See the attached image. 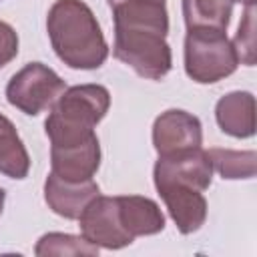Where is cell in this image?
<instances>
[{
    "mask_svg": "<svg viewBox=\"0 0 257 257\" xmlns=\"http://www.w3.org/2000/svg\"><path fill=\"white\" fill-rule=\"evenodd\" d=\"M114 20L112 54L139 76L161 80L173 68L167 0H106Z\"/></svg>",
    "mask_w": 257,
    "mask_h": 257,
    "instance_id": "6da1fadb",
    "label": "cell"
},
{
    "mask_svg": "<svg viewBox=\"0 0 257 257\" xmlns=\"http://www.w3.org/2000/svg\"><path fill=\"white\" fill-rule=\"evenodd\" d=\"M46 32L54 54L68 68L94 70L108 56L102 28L82 0H56L46 16Z\"/></svg>",
    "mask_w": 257,
    "mask_h": 257,
    "instance_id": "7a4b0ae2",
    "label": "cell"
},
{
    "mask_svg": "<svg viewBox=\"0 0 257 257\" xmlns=\"http://www.w3.org/2000/svg\"><path fill=\"white\" fill-rule=\"evenodd\" d=\"M183 54L187 76L199 84H215L239 66L233 40L221 30H187Z\"/></svg>",
    "mask_w": 257,
    "mask_h": 257,
    "instance_id": "3957f363",
    "label": "cell"
},
{
    "mask_svg": "<svg viewBox=\"0 0 257 257\" xmlns=\"http://www.w3.org/2000/svg\"><path fill=\"white\" fill-rule=\"evenodd\" d=\"M66 82L46 64L28 62L6 84V100L28 116H36L58 100Z\"/></svg>",
    "mask_w": 257,
    "mask_h": 257,
    "instance_id": "277c9868",
    "label": "cell"
},
{
    "mask_svg": "<svg viewBox=\"0 0 257 257\" xmlns=\"http://www.w3.org/2000/svg\"><path fill=\"white\" fill-rule=\"evenodd\" d=\"M78 223L82 237L98 249H122L135 241L120 223L116 197L96 195L80 213Z\"/></svg>",
    "mask_w": 257,
    "mask_h": 257,
    "instance_id": "5b68a950",
    "label": "cell"
},
{
    "mask_svg": "<svg viewBox=\"0 0 257 257\" xmlns=\"http://www.w3.org/2000/svg\"><path fill=\"white\" fill-rule=\"evenodd\" d=\"M110 108V92L102 84H76L66 88L50 108V116L94 128Z\"/></svg>",
    "mask_w": 257,
    "mask_h": 257,
    "instance_id": "8992f818",
    "label": "cell"
},
{
    "mask_svg": "<svg viewBox=\"0 0 257 257\" xmlns=\"http://www.w3.org/2000/svg\"><path fill=\"white\" fill-rule=\"evenodd\" d=\"M153 181L155 185L183 183L199 191H207L213 181V165L203 147L161 155L153 169Z\"/></svg>",
    "mask_w": 257,
    "mask_h": 257,
    "instance_id": "52a82bcc",
    "label": "cell"
},
{
    "mask_svg": "<svg viewBox=\"0 0 257 257\" xmlns=\"http://www.w3.org/2000/svg\"><path fill=\"white\" fill-rule=\"evenodd\" d=\"M203 145L201 120L181 108L161 112L153 122V147L161 155H171Z\"/></svg>",
    "mask_w": 257,
    "mask_h": 257,
    "instance_id": "ba28073f",
    "label": "cell"
},
{
    "mask_svg": "<svg viewBox=\"0 0 257 257\" xmlns=\"http://www.w3.org/2000/svg\"><path fill=\"white\" fill-rule=\"evenodd\" d=\"M155 187L183 235H191L205 225L207 199L203 197V191L183 183H159Z\"/></svg>",
    "mask_w": 257,
    "mask_h": 257,
    "instance_id": "9c48e42d",
    "label": "cell"
},
{
    "mask_svg": "<svg viewBox=\"0 0 257 257\" xmlns=\"http://www.w3.org/2000/svg\"><path fill=\"white\" fill-rule=\"evenodd\" d=\"M52 173L66 181H88L100 167V143L98 137H90L82 143L50 145Z\"/></svg>",
    "mask_w": 257,
    "mask_h": 257,
    "instance_id": "30bf717a",
    "label": "cell"
},
{
    "mask_svg": "<svg viewBox=\"0 0 257 257\" xmlns=\"http://www.w3.org/2000/svg\"><path fill=\"white\" fill-rule=\"evenodd\" d=\"M96 195H100V189L92 179L66 181L50 171L44 181V201L48 209L64 219H78Z\"/></svg>",
    "mask_w": 257,
    "mask_h": 257,
    "instance_id": "8fae6325",
    "label": "cell"
},
{
    "mask_svg": "<svg viewBox=\"0 0 257 257\" xmlns=\"http://www.w3.org/2000/svg\"><path fill=\"white\" fill-rule=\"evenodd\" d=\"M219 128L235 139L255 135V96L249 90H233L221 96L215 104Z\"/></svg>",
    "mask_w": 257,
    "mask_h": 257,
    "instance_id": "7c38bea8",
    "label": "cell"
},
{
    "mask_svg": "<svg viewBox=\"0 0 257 257\" xmlns=\"http://www.w3.org/2000/svg\"><path fill=\"white\" fill-rule=\"evenodd\" d=\"M116 203L120 223L131 237L137 239L145 235H157L165 229V215L153 199L141 195H120L116 197Z\"/></svg>",
    "mask_w": 257,
    "mask_h": 257,
    "instance_id": "4fadbf2b",
    "label": "cell"
},
{
    "mask_svg": "<svg viewBox=\"0 0 257 257\" xmlns=\"http://www.w3.org/2000/svg\"><path fill=\"white\" fill-rule=\"evenodd\" d=\"M187 30L227 32L233 14V0H181Z\"/></svg>",
    "mask_w": 257,
    "mask_h": 257,
    "instance_id": "5bb4252c",
    "label": "cell"
},
{
    "mask_svg": "<svg viewBox=\"0 0 257 257\" xmlns=\"http://www.w3.org/2000/svg\"><path fill=\"white\" fill-rule=\"evenodd\" d=\"M30 157L14 126V122L0 112V173L8 179L22 181L28 177Z\"/></svg>",
    "mask_w": 257,
    "mask_h": 257,
    "instance_id": "9a60e30c",
    "label": "cell"
},
{
    "mask_svg": "<svg viewBox=\"0 0 257 257\" xmlns=\"http://www.w3.org/2000/svg\"><path fill=\"white\" fill-rule=\"evenodd\" d=\"M213 171L223 179H253L255 177V151H233V149H209L207 151Z\"/></svg>",
    "mask_w": 257,
    "mask_h": 257,
    "instance_id": "2e32d148",
    "label": "cell"
},
{
    "mask_svg": "<svg viewBox=\"0 0 257 257\" xmlns=\"http://www.w3.org/2000/svg\"><path fill=\"white\" fill-rule=\"evenodd\" d=\"M34 253L38 257L48 255H98V247L88 243L84 237H76L70 233H46L38 239Z\"/></svg>",
    "mask_w": 257,
    "mask_h": 257,
    "instance_id": "e0dca14e",
    "label": "cell"
},
{
    "mask_svg": "<svg viewBox=\"0 0 257 257\" xmlns=\"http://www.w3.org/2000/svg\"><path fill=\"white\" fill-rule=\"evenodd\" d=\"M233 46L237 50L239 62L247 66L255 64V6H245V14L235 34Z\"/></svg>",
    "mask_w": 257,
    "mask_h": 257,
    "instance_id": "ac0fdd59",
    "label": "cell"
},
{
    "mask_svg": "<svg viewBox=\"0 0 257 257\" xmlns=\"http://www.w3.org/2000/svg\"><path fill=\"white\" fill-rule=\"evenodd\" d=\"M16 54H18V34L8 22L0 20V68L12 62Z\"/></svg>",
    "mask_w": 257,
    "mask_h": 257,
    "instance_id": "d6986e66",
    "label": "cell"
},
{
    "mask_svg": "<svg viewBox=\"0 0 257 257\" xmlns=\"http://www.w3.org/2000/svg\"><path fill=\"white\" fill-rule=\"evenodd\" d=\"M4 201H6V191L0 187V215H2V209H4Z\"/></svg>",
    "mask_w": 257,
    "mask_h": 257,
    "instance_id": "ffe728a7",
    "label": "cell"
},
{
    "mask_svg": "<svg viewBox=\"0 0 257 257\" xmlns=\"http://www.w3.org/2000/svg\"><path fill=\"white\" fill-rule=\"evenodd\" d=\"M233 2H241V4H245V6H255L257 0H233Z\"/></svg>",
    "mask_w": 257,
    "mask_h": 257,
    "instance_id": "44dd1931",
    "label": "cell"
}]
</instances>
